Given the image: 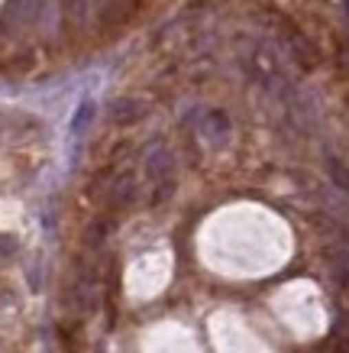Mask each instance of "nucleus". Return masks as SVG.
I'll list each match as a JSON object with an SVG mask.
<instances>
[{
  "label": "nucleus",
  "mask_w": 349,
  "mask_h": 353,
  "mask_svg": "<svg viewBox=\"0 0 349 353\" xmlns=\"http://www.w3.org/2000/svg\"><path fill=\"white\" fill-rule=\"evenodd\" d=\"M149 114L146 101H139V97H120V101H114V108H110V117H114V123H123V127H129V123H139V120Z\"/></svg>",
  "instance_id": "nucleus-2"
},
{
  "label": "nucleus",
  "mask_w": 349,
  "mask_h": 353,
  "mask_svg": "<svg viewBox=\"0 0 349 353\" xmlns=\"http://www.w3.org/2000/svg\"><path fill=\"white\" fill-rule=\"evenodd\" d=\"M94 114H97L94 101H81V104H78V110H74V117H72V137H81V133L91 127Z\"/></svg>",
  "instance_id": "nucleus-6"
},
{
  "label": "nucleus",
  "mask_w": 349,
  "mask_h": 353,
  "mask_svg": "<svg viewBox=\"0 0 349 353\" xmlns=\"http://www.w3.org/2000/svg\"><path fill=\"white\" fill-rule=\"evenodd\" d=\"M136 198V182H133V175H120L114 182V188H110V204L114 208H123V204H129Z\"/></svg>",
  "instance_id": "nucleus-5"
},
{
  "label": "nucleus",
  "mask_w": 349,
  "mask_h": 353,
  "mask_svg": "<svg viewBox=\"0 0 349 353\" xmlns=\"http://www.w3.org/2000/svg\"><path fill=\"white\" fill-rule=\"evenodd\" d=\"M171 169H175V156H171L162 143H156L152 146V152L146 156V175H149V182H171Z\"/></svg>",
  "instance_id": "nucleus-1"
},
{
  "label": "nucleus",
  "mask_w": 349,
  "mask_h": 353,
  "mask_svg": "<svg viewBox=\"0 0 349 353\" xmlns=\"http://www.w3.org/2000/svg\"><path fill=\"white\" fill-rule=\"evenodd\" d=\"M201 133L211 139V143H217V146H220L223 139L230 137V120H226V114H220V110H211V114H204Z\"/></svg>",
  "instance_id": "nucleus-3"
},
{
  "label": "nucleus",
  "mask_w": 349,
  "mask_h": 353,
  "mask_svg": "<svg viewBox=\"0 0 349 353\" xmlns=\"http://www.w3.org/2000/svg\"><path fill=\"white\" fill-rule=\"evenodd\" d=\"M74 301H78V308L81 311H97V279H87L81 276L78 279V285H74Z\"/></svg>",
  "instance_id": "nucleus-4"
},
{
  "label": "nucleus",
  "mask_w": 349,
  "mask_h": 353,
  "mask_svg": "<svg viewBox=\"0 0 349 353\" xmlns=\"http://www.w3.org/2000/svg\"><path fill=\"white\" fill-rule=\"evenodd\" d=\"M13 253H17V240L7 236V234H0V263H3V259H10Z\"/></svg>",
  "instance_id": "nucleus-8"
},
{
  "label": "nucleus",
  "mask_w": 349,
  "mask_h": 353,
  "mask_svg": "<svg viewBox=\"0 0 349 353\" xmlns=\"http://www.w3.org/2000/svg\"><path fill=\"white\" fill-rule=\"evenodd\" d=\"M327 172H330V182L337 185L343 194H349V169L337 159V156H330L327 159Z\"/></svg>",
  "instance_id": "nucleus-7"
}]
</instances>
